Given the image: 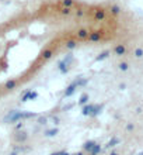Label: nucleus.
Returning <instances> with one entry per match:
<instances>
[{
    "label": "nucleus",
    "instance_id": "f257e3e1",
    "mask_svg": "<svg viewBox=\"0 0 143 155\" xmlns=\"http://www.w3.org/2000/svg\"><path fill=\"white\" fill-rule=\"evenodd\" d=\"M76 88H77V82H73V83H72L70 86L67 88V90H66V93H65V96H66V97H69V96H72Z\"/></svg>",
    "mask_w": 143,
    "mask_h": 155
},
{
    "label": "nucleus",
    "instance_id": "dca6fc26",
    "mask_svg": "<svg viewBox=\"0 0 143 155\" xmlns=\"http://www.w3.org/2000/svg\"><path fill=\"white\" fill-rule=\"evenodd\" d=\"M108 54H110L108 51H105V52H103V54H101L100 57H97V61H103L104 58H107V57H108Z\"/></svg>",
    "mask_w": 143,
    "mask_h": 155
},
{
    "label": "nucleus",
    "instance_id": "bb28decb",
    "mask_svg": "<svg viewBox=\"0 0 143 155\" xmlns=\"http://www.w3.org/2000/svg\"><path fill=\"white\" fill-rule=\"evenodd\" d=\"M111 155H118V154H117V152H112V154Z\"/></svg>",
    "mask_w": 143,
    "mask_h": 155
},
{
    "label": "nucleus",
    "instance_id": "f3484780",
    "mask_svg": "<svg viewBox=\"0 0 143 155\" xmlns=\"http://www.w3.org/2000/svg\"><path fill=\"white\" fill-rule=\"evenodd\" d=\"M87 100H88V96H87V95H83V96H81V99H80V105L87 103Z\"/></svg>",
    "mask_w": 143,
    "mask_h": 155
},
{
    "label": "nucleus",
    "instance_id": "4be33fe9",
    "mask_svg": "<svg viewBox=\"0 0 143 155\" xmlns=\"http://www.w3.org/2000/svg\"><path fill=\"white\" fill-rule=\"evenodd\" d=\"M111 11L114 13V14H118V13H119V7H118V6H112Z\"/></svg>",
    "mask_w": 143,
    "mask_h": 155
},
{
    "label": "nucleus",
    "instance_id": "7ed1b4c3",
    "mask_svg": "<svg viewBox=\"0 0 143 155\" xmlns=\"http://www.w3.org/2000/svg\"><path fill=\"white\" fill-rule=\"evenodd\" d=\"M93 109H94V106H93V105H88V106L83 107V114H84V116L91 114V113H93Z\"/></svg>",
    "mask_w": 143,
    "mask_h": 155
},
{
    "label": "nucleus",
    "instance_id": "423d86ee",
    "mask_svg": "<svg viewBox=\"0 0 143 155\" xmlns=\"http://www.w3.org/2000/svg\"><path fill=\"white\" fill-rule=\"evenodd\" d=\"M95 18L97 20H104L105 18V11L104 10H97L95 11Z\"/></svg>",
    "mask_w": 143,
    "mask_h": 155
},
{
    "label": "nucleus",
    "instance_id": "1a4fd4ad",
    "mask_svg": "<svg viewBox=\"0 0 143 155\" xmlns=\"http://www.w3.org/2000/svg\"><path fill=\"white\" fill-rule=\"evenodd\" d=\"M100 152H101V147H100L98 144H95L94 147H93V149L90 151V154L91 155H97V154H100Z\"/></svg>",
    "mask_w": 143,
    "mask_h": 155
},
{
    "label": "nucleus",
    "instance_id": "9d476101",
    "mask_svg": "<svg viewBox=\"0 0 143 155\" xmlns=\"http://www.w3.org/2000/svg\"><path fill=\"white\" fill-rule=\"evenodd\" d=\"M16 88V81H8L6 83V89H14Z\"/></svg>",
    "mask_w": 143,
    "mask_h": 155
},
{
    "label": "nucleus",
    "instance_id": "412c9836",
    "mask_svg": "<svg viewBox=\"0 0 143 155\" xmlns=\"http://www.w3.org/2000/svg\"><path fill=\"white\" fill-rule=\"evenodd\" d=\"M119 69H121V71H126V69H128V64H126V62H122V64L119 65Z\"/></svg>",
    "mask_w": 143,
    "mask_h": 155
},
{
    "label": "nucleus",
    "instance_id": "a878e982",
    "mask_svg": "<svg viewBox=\"0 0 143 155\" xmlns=\"http://www.w3.org/2000/svg\"><path fill=\"white\" fill-rule=\"evenodd\" d=\"M60 155H69V154H67V152H62V154H60Z\"/></svg>",
    "mask_w": 143,
    "mask_h": 155
},
{
    "label": "nucleus",
    "instance_id": "5701e85b",
    "mask_svg": "<svg viewBox=\"0 0 143 155\" xmlns=\"http://www.w3.org/2000/svg\"><path fill=\"white\" fill-rule=\"evenodd\" d=\"M126 130L128 131H132V130H133V124H128V126H126Z\"/></svg>",
    "mask_w": 143,
    "mask_h": 155
},
{
    "label": "nucleus",
    "instance_id": "f03ea898",
    "mask_svg": "<svg viewBox=\"0 0 143 155\" xmlns=\"http://www.w3.org/2000/svg\"><path fill=\"white\" fill-rule=\"evenodd\" d=\"M87 38H88L90 41H100V38H101V34L98 33V31H95V33L88 34Z\"/></svg>",
    "mask_w": 143,
    "mask_h": 155
},
{
    "label": "nucleus",
    "instance_id": "cd10ccee",
    "mask_svg": "<svg viewBox=\"0 0 143 155\" xmlns=\"http://www.w3.org/2000/svg\"><path fill=\"white\" fill-rule=\"evenodd\" d=\"M139 155H143V152H140V154H139Z\"/></svg>",
    "mask_w": 143,
    "mask_h": 155
},
{
    "label": "nucleus",
    "instance_id": "39448f33",
    "mask_svg": "<svg viewBox=\"0 0 143 155\" xmlns=\"http://www.w3.org/2000/svg\"><path fill=\"white\" fill-rule=\"evenodd\" d=\"M35 97H37L35 92H28V93H25V96L23 97V102H27L28 99H35Z\"/></svg>",
    "mask_w": 143,
    "mask_h": 155
},
{
    "label": "nucleus",
    "instance_id": "ddd939ff",
    "mask_svg": "<svg viewBox=\"0 0 143 155\" xmlns=\"http://www.w3.org/2000/svg\"><path fill=\"white\" fill-rule=\"evenodd\" d=\"M101 109H103V106H94V109H93V113H91V116H97L100 112H101Z\"/></svg>",
    "mask_w": 143,
    "mask_h": 155
},
{
    "label": "nucleus",
    "instance_id": "2eb2a0df",
    "mask_svg": "<svg viewBox=\"0 0 143 155\" xmlns=\"http://www.w3.org/2000/svg\"><path fill=\"white\" fill-rule=\"evenodd\" d=\"M135 57L136 58H142L143 57V49L142 48H137L135 51Z\"/></svg>",
    "mask_w": 143,
    "mask_h": 155
},
{
    "label": "nucleus",
    "instance_id": "aec40b11",
    "mask_svg": "<svg viewBox=\"0 0 143 155\" xmlns=\"http://www.w3.org/2000/svg\"><path fill=\"white\" fill-rule=\"evenodd\" d=\"M62 3H63V6H66V7H70L72 4H73V1H72V0H63Z\"/></svg>",
    "mask_w": 143,
    "mask_h": 155
},
{
    "label": "nucleus",
    "instance_id": "6ab92c4d",
    "mask_svg": "<svg viewBox=\"0 0 143 155\" xmlns=\"http://www.w3.org/2000/svg\"><path fill=\"white\" fill-rule=\"evenodd\" d=\"M55 134H58V130H49V131H47L48 137H52V135H55Z\"/></svg>",
    "mask_w": 143,
    "mask_h": 155
},
{
    "label": "nucleus",
    "instance_id": "f8f14e48",
    "mask_svg": "<svg viewBox=\"0 0 143 155\" xmlns=\"http://www.w3.org/2000/svg\"><path fill=\"white\" fill-rule=\"evenodd\" d=\"M16 138H17V141H25V140H27V134H25V133H20Z\"/></svg>",
    "mask_w": 143,
    "mask_h": 155
},
{
    "label": "nucleus",
    "instance_id": "9b49d317",
    "mask_svg": "<svg viewBox=\"0 0 143 155\" xmlns=\"http://www.w3.org/2000/svg\"><path fill=\"white\" fill-rule=\"evenodd\" d=\"M42 57H44V59H49V58L52 57V51H51V49H47V51H44Z\"/></svg>",
    "mask_w": 143,
    "mask_h": 155
},
{
    "label": "nucleus",
    "instance_id": "6e6552de",
    "mask_svg": "<svg viewBox=\"0 0 143 155\" xmlns=\"http://www.w3.org/2000/svg\"><path fill=\"white\" fill-rule=\"evenodd\" d=\"M94 145H95L94 141H87V142H86L83 147H84V149H86V151H88V152H90V151L93 149V147H94Z\"/></svg>",
    "mask_w": 143,
    "mask_h": 155
},
{
    "label": "nucleus",
    "instance_id": "c85d7f7f",
    "mask_svg": "<svg viewBox=\"0 0 143 155\" xmlns=\"http://www.w3.org/2000/svg\"><path fill=\"white\" fill-rule=\"evenodd\" d=\"M11 155H16V154H11Z\"/></svg>",
    "mask_w": 143,
    "mask_h": 155
},
{
    "label": "nucleus",
    "instance_id": "4468645a",
    "mask_svg": "<svg viewBox=\"0 0 143 155\" xmlns=\"http://www.w3.org/2000/svg\"><path fill=\"white\" fill-rule=\"evenodd\" d=\"M118 142H119V140H118V138H112L111 141H110V142L107 144V147H114V145H117Z\"/></svg>",
    "mask_w": 143,
    "mask_h": 155
},
{
    "label": "nucleus",
    "instance_id": "b1692460",
    "mask_svg": "<svg viewBox=\"0 0 143 155\" xmlns=\"http://www.w3.org/2000/svg\"><path fill=\"white\" fill-rule=\"evenodd\" d=\"M40 123H41V124H45V123H47V119H42V117H41V119H40Z\"/></svg>",
    "mask_w": 143,
    "mask_h": 155
},
{
    "label": "nucleus",
    "instance_id": "20e7f679",
    "mask_svg": "<svg viewBox=\"0 0 143 155\" xmlns=\"http://www.w3.org/2000/svg\"><path fill=\"white\" fill-rule=\"evenodd\" d=\"M88 31L87 30H79V31H77V37H79V38H81V40H84V38H87L88 37Z\"/></svg>",
    "mask_w": 143,
    "mask_h": 155
},
{
    "label": "nucleus",
    "instance_id": "a211bd4d",
    "mask_svg": "<svg viewBox=\"0 0 143 155\" xmlns=\"http://www.w3.org/2000/svg\"><path fill=\"white\" fill-rule=\"evenodd\" d=\"M66 47H67V48H69V49L74 48V47H76V42H74V41H69V42L66 44Z\"/></svg>",
    "mask_w": 143,
    "mask_h": 155
},
{
    "label": "nucleus",
    "instance_id": "393cba45",
    "mask_svg": "<svg viewBox=\"0 0 143 155\" xmlns=\"http://www.w3.org/2000/svg\"><path fill=\"white\" fill-rule=\"evenodd\" d=\"M62 154V151H60V152H56V154H52V155H60Z\"/></svg>",
    "mask_w": 143,
    "mask_h": 155
},
{
    "label": "nucleus",
    "instance_id": "0eeeda50",
    "mask_svg": "<svg viewBox=\"0 0 143 155\" xmlns=\"http://www.w3.org/2000/svg\"><path fill=\"white\" fill-rule=\"evenodd\" d=\"M125 51H126V49H125L124 45H118V47H115V54H117V55H124V54H125Z\"/></svg>",
    "mask_w": 143,
    "mask_h": 155
}]
</instances>
